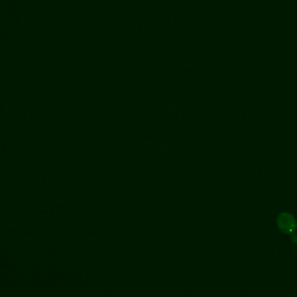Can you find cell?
Listing matches in <instances>:
<instances>
[{
    "mask_svg": "<svg viewBox=\"0 0 297 297\" xmlns=\"http://www.w3.org/2000/svg\"><path fill=\"white\" fill-rule=\"evenodd\" d=\"M278 226L283 232L292 233L296 229L297 223L292 216L283 214V216H280L278 219Z\"/></svg>",
    "mask_w": 297,
    "mask_h": 297,
    "instance_id": "cell-1",
    "label": "cell"
}]
</instances>
